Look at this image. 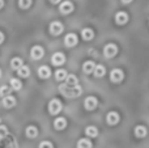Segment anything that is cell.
Segmentation results:
<instances>
[{
  "label": "cell",
  "mask_w": 149,
  "mask_h": 148,
  "mask_svg": "<svg viewBox=\"0 0 149 148\" xmlns=\"http://www.w3.org/2000/svg\"><path fill=\"white\" fill-rule=\"evenodd\" d=\"M59 91L60 93H63L65 97L68 98H72V97H79L81 94V87L76 85V87H70L67 84H62L59 87Z\"/></svg>",
  "instance_id": "1"
},
{
  "label": "cell",
  "mask_w": 149,
  "mask_h": 148,
  "mask_svg": "<svg viewBox=\"0 0 149 148\" xmlns=\"http://www.w3.org/2000/svg\"><path fill=\"white\" fill-rule=\"evenodd\" d=\"M60 110H62V102L58 98H52L49 102V113L51 115H56L60 113Z\"/></svg>",
  "instance_id": "2"
},
{
  "label": "cell",
  "mask_w": 149,
  "mask_h": 148,
  "mask_svg": "<svg viewBox=\"0 0 149 148\" xmlns=\"http://www.w3.org/2000/svg\"><path fill=\"white\" fill-rule=\"evenodd\" d=\"M116 54H118V47L114 43L106 45L105 49H103V55H105L106 58H113V57H115Z\"/></svg>",
  "instance_id": "3"
},
{
  "label": "cell",
  "mask_w": 149,
  "mask_h": 148,
  "mask_svg": "<svg viewBox=\"0 0 149 148\" xmlns=\"http://www.w3.org/2000/svg\"><path fill=\"white\" fill-rule=\"evenodd\" d=\"M63 30H64V26L59 21H54V22L50 24V33L52 36H59V34H62Z\"/></svg>",
  "instance_id": "4"
},
{
  "label": "cell",
  "mask_w": 149,
  "mask_h": 148,
  "mask_svg": "<svg viewBox=\"0 0 149 148\" xmlns=\"http://www.w3.org/2000/svg\"><path fill=\"white\" fill-rule=\"evenodd\" d=\"M123 77H124V72L122 70H119V68L113 70L110 73V80L113 81V83H120V81L123 80Z\"/></svg>",
  "instance_id": "5"
},
{
  "label": "cell",
  "mask_w": 149,
  "mask_h": 148,
  "mask_svg": "<svg viewBox=\"0 0 149 148\" xmlns=\"http://www.w3.org/2000/svg\"><path fill=\"white\" fill-rule=\"evenodd\" d=\"M43 55H45V50L42 49L41 46H34L30 51V57H31V59H34V60H39Z\"/></svg>",
  "instance_id": "6"
},
{
  "label": "cell",
  "mask_w": 149,
  "mask_h": 148,
  "mask_svg": "<svg viewBox=\"0 0 149 148\" xmlns=\"http://www.w3.org/2000/svg\"><path fill=\"white\" fill-rule=\"evenodd\" d=\"M97 105H98L97 98L93 97V96L86 97V100H85V102H84V106H85L86 110H94L95 108H97Z\"/></svg>",
  "instance_id": "7"
},
{
  "label": "cell",
  "mask_w": 149,
  "mask_h": 148,
  "mask_svg": "<svg viewBox=\"0 0 149 148\" xmlns=\"http://www.w3.org/2000/svg\"><path fill=\"white\" fill-rule=\"evenodd\" d=\"M119 119H120V117H119V114L116 112H110L107 115H106V122H107L110 126L116 125V123L119 122Z\"/></svg>",
  "instance_id": "8"
},
{
  "label": "cell",
  "mask_w": 149,
  "mask_h": 148,
  "mask_svg": "<svg viewBox=\"0 0 149 148\" xmlns=\"http://www.w3.org/2000/svg\"><path fill=\"white\" fill-rule=\"evenodd\" d=\"M51 62L54 66H62L65 62V57L63 52H55L51 58Z\"/></svg>",
  "instance_id": "9"
},
{
  "label": "cell",
  "mask_w": 149,
  "mask_h": 148,
  "mask_svg": "<svg viewBox=\"0 0 149 148\" xmlns=\"http://www.w3.org/2000/svg\"><path fill=\"white\" fill-rule=\"evenodd\" d=\"M64 43H65V46H67V47L76 46V45H77V36H76V34H73V33L67 34V36H65V38H64Z\"/></svg>",
  "instance_id": "10"
},
{
  "label": "cell",
  "mask_w": 149,
  "mask_h": 148,
  "mask_svg": "<svg viewBox=\"0 0 149 148\" xmlns=\"http://www.w3.org/2000/svg\"><path fill=\"white\" fill-rule=\"evenodd\" d=\"M59 10L63 15H68V13H71L73 10V4L71 1H63L59 7Z\"/></svg>",
  "instance_id": "11"
},
{
  "label": "cell",
  "mask_w": 149,
  "mask_h": 148,
  "mask_svg": "<svg viewBox=\"0 0 149 148\" xmlns=\"http://www.w3.org/2000/svg\"><path fill=\"white\" fill-rule=\"evenodd\" d=\"M115 21L119 25H124V24H127V21H128V15H127L126 12H118L115 15Z\"/></svg>",
  "instance_id": "12"
},
{
  "label": "cell",
  "mask_w": 149,
  "mask_h": 148,
  "mask_svg": "<svg viewBox=\"0 0 149 148\" xmlns=\"http://www.w3.org/2000/svg\"><path fill=\"white\" fill-rule=\"evenodd\" d=\"M50 75H51V71L47 66H42V67L38 68V76L41 79H49Z\"/></svg>",
  "instance_id": "13"
},
{
  "label": "cell",
  "mask_w": 149,
  "mask_h": 148,
  "mask_svg": "<svg viewBox=\"0 0 149 148\" xmlns=\"http://www.w3.org/2000/svg\"><path fill=\"white\" fill-rule=\"evenodd\" d=\"M16 105V98L13 96H7L3 98V106L7 108V109H9V108H13Z\"/></svg>",
  "instance_id": "14"
},
{
  "label": "cell",
  "mask_w": 149,
  "mask_h": 148,
  "mask_svg": "<svg viewBox=\"0 0 149 148\" xmlns=\"http://www.w3.org/2000/svg\"><path fill=\"white\" fill-rule=\"evenodd\" d=\"M95 67H97V66L94 64V62L89 60V62H85V63H84V66H82V70H84L85 73H88V75H89V73L94 72Z\"/></svg>",
  "instance_id": "15"
},
{
  "label": "cell",
  "mask_w": 149,
  "mask_h": 148,
  "mask_svg": "<svg viewBox=\"0 0 149 148\" xmlns=\"http://www.w3.org/2000/svg\"><path fill=\"white\" fill-rule=\"evenodd\" d=\"M65 126H67V121H65V118L59 117V118H56V119H55L54 127L56 128V130H63V128H65Z\"/></svg>",
  "instance_id": "16"
},
{
  "label": "cell",
  "mask_w": 149,
  "mask_h": 148,
  "mask_svg": "<svg viewBox=\"0 0 149 148\" xmlns=\"http://www.w3.org/2000/svg\"><path fill=\"white\" fill-rule=\"evenodd\" d=\"M25 134L28 138H37V135H38V128L36 127V126H28L25 130Z\"/></svg>",
  "instance_id": "17"
},
{
  "label": "cell",
  "mask_w": 149,
  "mask_h": 148,
  "mask_svg": "<svg viewBox=\"0 0 149 148\" xmlns=\"http://www.w3.org/2000/svg\"><path fill=\"white\" fill-rule=\"evenodd\" d=\"M22 59H21V58H13L12 60H10V68H12V70H15V71H18L20 70L21 67H22Z\"/></svg>",
  "instance_id": "18"
},
{
  "label": "cell",
  "mask_w": 149,
  "mask_h": 148,
  "mask_svg": "<svg viewBox=\"0 0 149 148\" xmlns=\"http://www.w3.org/2000/svg\"><path fill=\"white\" fill-rule=\"evenodd\" d=\"M81 37L85 41H90V39H93V37H94V31L90 28H85V29H82V31H81Z\"/></svg>",
  "instance_id": "19"
},
{
  "label": "cell",
  "mask_w": 149,
  "mask_h": 148,
  "mask_svg": "<svg viewBox=\"0 0 149 148\" xmlns=\"http://www.w3.org/2000/svg\"><path fill=\"white\" fill-rule=\"evenodd\" d=\"M147 134H148V130L144 126H137V127L135 128V135H136L137 138H144V136H147Z\"/></svg>",
  "instance_id": "20"
},
{
  "label": "cell",
  "mask_w": 149,
  "mask_h": 148,
  "mask_svg": "<svg viewBox=\"0 0 149 148\" xmlns=\"http://www.w3.org/2000/svg\"><path fill=\"white\" fill-rule=\"evenodd\" d=\"M85 134H86V136L95 138V136L98 135V130H97V127H94V126H88V127L85 128Z\"/></svg>",
  "instance_id": "21"
},
{
  "label": "cell",
  "mask_w": 149,
  "mask_h": 148,
  "mask_svg": "<svg viewBox=\"0 0 149 148\" xmlns=\"http://www.w3.org/2000/svg\"><path fill=\"white\" fill-rule=\"evenodd\" d=\"M77 83H79V79H77L74 75H68L67 79H65V84H67V85H70V87H76V85H79Z\"/></svg>",
  "instance_id": "22"
},
{
  "label": "cell",
  "mask_w": 149,
  "mask_h": 148,
  "mask_svg": "<svg viewBox=\"0 0 149 148\" xmlns=\"http://www.w3.org/2000/svg\"><path fill=\"white\" fill-rule=\"evenodd\" d=\"M77 148H92V142L89 139H80L77 142Z\"/></svg>",
  "instance_id": "23"
},
{
  "label": "cell",
  "mask_w": 149,
  "mask_h": 148,
  "mask_svg": "<svg viewBox=\"0 0 149 148\" xmlns=\"http://www.w3.org/2000/svg\"><path fill=\"white\" fill-rule=\"evenodd\" d=\"M67 71H64V70H58L56 72H55V79H56L58 81H63V80H65L67 79Z\"/></svg>",
  "instance_id": "24"
},
{
  "label": "cell",
  "mask_w": 149,
  "mask_h": 148,
  "mask_svg": "<svg viewBox=\"0 0 149 148\" xmlns=\"http://www.w3.org/2000/svg\"><path fill=\"white\" fill-rule=\"evenodd\" d=\"M10 88L15 91H20L22 88V83L18 79H10Z\"/></svg>",
  "instance_id": "25"
},
{
  "label": "cell",
  "mask_w": 149,
  "mask_h": 148,
  "mask_svg": "<svg viewBox=\"0 0 149 148\" xmlns=\"http://www.w3.org/2000/svg\"><path fill=\"white\" fill-rule=\"evenodd\" d=\"M105 72H106V68L103 67V66H97L94 70V75L97 76V77H102V76L105 75Z\"/></svg>",
  "instance_id": "26"
},
{
  "label": "cell",
  "mask_w": 149,
  "mask_h": 148,
  "mask_svg": "<svg viewBox=\"0 0 149 148\" xmlns=\"http://www.w3.org/2000/svg\"><path fill=\"white\" fill-rule=\"evenodd\" d=\"M17 73H18V76H21V77H28L29 76V68L26 67V66H22V67L17 71Z\"/></svg>",
  "instance_id": "27"
},
{
  "label": "cell",
  "mask_w": 149,
  "mask_h": 148,
  "mask_svg": "<svg viewBox=\"0 0 149 148\" xmlns=\"http://www.w3.org/2000/svg\"><path fill=\"white\" fill-rule=\"evenodd\" d=\"M31 3H33V0H18V5H20V8H22V9H28L31 5Z\"/></svg>",
  "instance_id": "28"
},
{
  "label": "cell",
  "mask_w": 149,
  "mask_h": 148,
  "mask_svg": "<svg viewBox=\"0 0 149 148\" xmlns=\"http://www.w3.org/2000/svg\"><path fill=\"white\" fill-rule=\"evenodd\" d=\"M9 92H10L9 87L4 85V87H1V88H0V96H3V97H7V96H9Z\"/></svg>",
  "instance_id": "29"
},
{
  "label": "cell",
  "mask_w": 149,
  "mask_h": 148,
  "mask_svg": "<svg viewBox=\"0 0 149 148\" xmlns=\"http://www.w3.org/2000/svg\"><path fill=\"white\" fill-rule=\"evenodd\" d=\"M39 148H54V146H52L51 142L45 140V142H41V143H39Z\"/></svg>",
  "instance_id": "30"
},
{
  "label": "cell",
  "mask_w": 149,
  "mask_h": 148,
  "mask_svg": "<svg viewBox=\"0 0 149 148\" xmlns=\"http://www.w3.org/2000/svg\"><path fill=\"white\" fill-rule=\"evenodd\" d=\"M3 41H4V34H3L1 31H0V45L3 43Z\"/></svg>",
  "instance_id": "31"
},
{
  "label": "cell",
  "mask_w": 149,
  "mask_h": 148,
  "mask_svg": "<svg viewBox=\"0 0 149 148\" xmlns=\"http://www.w3.org/2000/svg\"><path fill=\"white\" fill-rule=\"evenodd\" d=\"M131 1H132V0H122V3H123V4H130Z\"/></svg>",
  "instance_id": "32"
},
{
  "label": "cell",
  "mask_w": 149,
  "mask_h": 148,
  "mask_svg": "<svg viewBox=\"0 0 149 148\" xmlns=\"http://www.w3.org/2000/svg\"><path fill=\"white\" fill-rule=\"evenodd\" d=\"M50 1H51L52 4H58V3H60V0H50Z\"/></svg>",
  "instance_id": "33"
},
{
  "label": "cell",
  "mask_w": 149,
  "mask_h": 148,
  "mask_svg": "<svg viewBox=\"0 0 149 148\" xmlns=\"http://www.w3.org/2000/svg\"><path fill=\"white\" fill-rule=\"evenodd\" d=\"M4 7V0H0V9Z\"/></svg>",
  "instance_id": "34"
},
{
  "label": "cell",
  "mask_w": 149,
  "mask_h": 148,
  "mask_svg": "<svg viewBox=\"0 0 149 148\" xmlns=\"http://www.w3.org/2000/svg\"><path fill=\"white\" fill-rule=\"evenodd\" d=\"M0 77H1V70H0Z\"/></svg>",
  "instance_id": "35"
}]
</instances>
